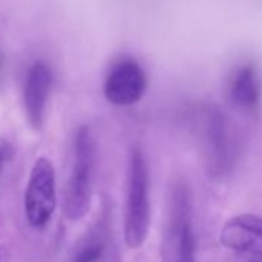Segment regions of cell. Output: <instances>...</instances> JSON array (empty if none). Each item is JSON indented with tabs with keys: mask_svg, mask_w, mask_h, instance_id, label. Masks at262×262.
<instances>
[{
	"mask_svg": "<svg viewBox=\"0 0 262 262\" xmlns=\"http://www.w3.org/2000/svg\"><path fill=\"white\" fill-rule=\"evenodd\" d=\"M96 145L88 126L82 125L74 136V156L65 190V214L70 221L82 219L91 207Z\"/></svg>",
	"mask_w": 262,
	"mask_h": 262,
	"instance_id": "obj_1",
	"label": "cell"
},
{
	"mask_svg": "<svg viewBox=\"0 0 262 262\" xmlns=\"http://www.w3.org/2000/svg\"><path fill=\"white\" fill-rule=\"evenodd\" d=\"M150 228V181L145 158L141 150H133L129 159L128 199L125 210L123 237L129 248H139Z\"/></svg>",
	"mask_w": 262,
	"mask_h": 262,
	"instance_id": "obj_2",
	"label": "cell"
},
{
	"mask_svg": "<svg viewBox=\"0 0 262 262\" xmlns=\"http://www.w3.org/2000/svg\"><path fill=\"white\" fill-rule=\"evenodd\" d=\"M56 173L50 159H36L25 190V216L31 227L43 228L56 210Z\"/></svg>",
	"mask_w": 262,
	"mask_h": 262,
	"instance_id": "obj_3",
	"label": "cell"
},
{
	"mask_svg": "<svg viewBox=\"0 0 262 262\" xmlns=\"http://www.w3.org/2000/svg\"><path fill=\"white\" fill-rule=\"evenodd\" d=\"M145 88L147 76L142 67L135 60H123L114 65L108 73L103 93L113 105L126 106L141 100Z\"/></svg>",
	"mask_w": 262,
	"mask_h": 262,
	"instance_id": "obj_4",
	"label": "cell"
},
{
	"mask_svg": "<svg viewBox=\"0 0 262 262\" xmlns=\"http://www.w3.org/2000/svg\"><path fill=\"white\" fill-rule=\"evenodd\" d=\"M221 242L236 253L253 256L256 262H262V217L254 214L231 217L221 231Z\"/></svg>",
	"mask_w": 262,
	"mask_h": 262,
	"instance_id": "obj_5",
	"label": "cell"
},
{
	"mask_svg": "<svg viewBox=\"0 0 262 262\" xmlns=\"http://www.w3.org/2000/svg\"><path fill=\"white\" fill-rule=\"evenodd\" d=\"M51 82L53 76L47 63L36 62L30 68L24 90V105L27 119L34 129H40L43 123V114L51 90Z\"/></svg>",
	"mask_w": 262,
	"mask_h": 262,
	"instance_id": "obj_6",
	"label": "cell"
},
{
	"mask_svg": "<svg viewBox=\"0 0 262 262\" xmlns=\"http://www.w3.org/2000/svg\"><path fill=\"white\" fill-rule=\"evenodd\" d=\"M173 237L178 262H194L196 242L191 227V202L185 188H178L173 208Z\"/></svg>",
	"mask_w": 262,
	"mask_h": 262,
	"instance_id": "obj_7",
	"label": "cell"
},
{
	"mask_svg": "<svg viewBox=\"0 0 262 262\" xmlns=\"http://www.w3.org/2000/svg\"><path fill=\"white\" fill-rule=\"evenodd\" d=\"M230 96L233 102L242 108H253L259 102L260 86L253 65L247 63L234 71L230 83Z\"/></svg>",
	"mask_w": 262,
	"mask_h": 262,
	"instance_id": "obj_8",
	"label": "cell"
},
{
	"mask_svg": "<svg viewBox=\"0 0 262 262\" xmlns=\"http://www.w3.org/2000/svg\"><path fill=\"white\" fill-rule=\"evenodd\" d=\"M208 142H210V155L211 164L216 167V171H222L228 168L230 162V150H228V135L225 120L214 114L208 123Z\"/></svg>",
	"mask_w": 262,
	"mask_h": 262,
	"instance_id": "obj_9",
	"label": "cell"
},
{
	"mask_svg": "<svg viewBox=\"0 0 262 262\" xmlns=\"http://www.w3.org/2000/svg\"><path fill=\"white\" fill-rule=\"evenodd\" d=\"M103 251V245L99 242H91L85 245L74 257V262H96Z\"/></svg>",
	"mask_w": 262,
	"mask_h": 262,
	"instance_id": "obj_10",
	"label": "cell"
},
{
	"mask_svg": "<svg viewBox=\"0 0 262 262\" xmlns=\"http://www.w3.org/2000/svg\"><path fill=\"white\" fill-rule=\"evenodd\" d=\"M4 162H5V153L2 148H0V170H2V167H4Z\"/></svg>",
	"mask_w": 262,
	"mask_h": 262,
	"instance_id": "obj_11",
	"label": "cell"
},
{
	"mask_svg": "<svg viewBox=\"0 0 262 262\" xmlns=\"http://www.w3.org/2000/svg\"><path fill=\"white\" fill-rule=\"evenodd\" d=\"M251 262H256V260H251Z\"/></svg>",
	"mask_w": 262,
	"mask_h": 262,
	"instance_id": "obj_12",
	"label": "cell"
}]
</instances>
